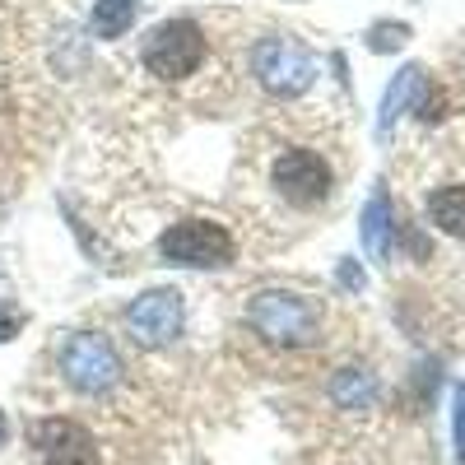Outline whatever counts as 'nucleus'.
<instances>
[{
    "label": "nucleus",
    "mask_w": 465,
    "mask_h": 465,
    "mask_svg": "<svg viewBox=\"0 0 465 465\" xmlns=\"http://www.w3.org/2000/svg\"><path fill=\"white\" fill-rule=\"evenodd\" d=\"M247 322H252V331L265 335L270 344H289V349L317 344V335H322L317 302L302 298V293H293V289H261V293H252Z\"/></svg>",
    "instance_id": "1"
},
{
    "label": "nucleus",
    "mask_w": 465,
    "mask_h": 465,
    "mask_svg": "<svg viewBox=\"0 0 465 465\" xmlns=\"http://www.w3.org/2000/svg\"><path fill=\"white\" fill-rule=\"evenodd\" d=\"M252 74H256V84H261L265 94L298 98V94L312 89L317 61H312V52H307L298 37L280 33V37H265V43H256V52H252Z\"/></svg>",
    "instance_id": "2"
},
{
    "label": "nucleus",
    "mask_w": 465,
    "mask_h": 465,
    "mask_svg": "<svg viewBox=\"0 0 465 465\" xmlns=\"http://www.w3.org/2000/svg\"><path fill=\"white\" fill-rule=\"evenodd\" d=\"M65 381L74 386V391H89V396H103L116 386V377H122V359H116V349L107 335L98 331H74L65 335L61 354H56Z\"/></svg>",
    "instance_id": "3"
},
{
    "label": "nucleus",
    "mask_w": 465,
    "mask_h": 465,
    "mask_svg": "<svg viewBox=\"0 0 465 465\" xmlns=\"http://www.w3.org/2000/svg\"><path fill=\"white\" fill-rule=\"evenodd\" d=\"M201 61H205V33L191 19H168L144 37V70L168 80V84L196 74Z\"/></svg>",
    "instance_id": "4"
},
{
    "label": "nucleus",
    "mask_w": 465,
    "mask_h": 465,
    "mask_svg": "<svg viewBox=\"0 0 465 465\" xmlns=\"http://www.w3.org/2000/svg\"><path fill=\"white\" fill-rule=\"evenodd\" d=\"M232 232L214 219H182L159 238V256L168 265H196V270H214L232 261Z\"/></svg>",
    "instance_id": "5"
},
{
    "label": "nucleus",
    "mask_w": 465,
    "mask_h": 465,
    "mask_svg": "<svg viewBox=\"0 0 465 465\" xmlns=\"http://www.w3.org/2000/svg\"><path fill=\"white\" fill-rule=\"evenodd\" d=\"M270 182H275V191L289 205L312 210V205H322L331 196L335 177H331V163L322 159L317 149H284L275 159V168H270Z\"/></svg>",
    "instance_id": "6"
},
{
    "label": "nucleus",
    "mask_w": 465,
    "mask_h": 465,
    "mask_svg": "<svg viewBox=\"0 0 465 465\" xmlns=\"http://www.w3.org/2000/svg\"><path fill=\"white\" fill-rule=\"evenodd\" d=\"M28 447L43 456L47 465H98V442L84 423L74 419H33L28 423Z\"/></svg>",
    "instance_id": "7"
},
{
    "label": "nucleus",
    "mask_w": 465,
    "mask_h": 465,
    "mask_svg": "<svg viewBox=\"0 0 465 465\" xmlns=\"http://www.w3.org/2000/svg\"><path fill=\"white\" fill-rule=\"evenodd\" d=\"M126 326L140 344H173L186 326V302L177 289H149L126 307Z\"/></svg>",
    "instance_id": "8"
},
{
    "label": "nucleus",
    "mask_w": 465,
    "mask_h": 465,
    "mask_svg": "<svg viewBox=\"0 0 465 465\" xmlns=\"http://www.w3.org/2000/svg\"><path fill=\"white\" fill-rule=\"evenodd\" d=\"M363 252L372 261H391V238H396V223H391V196L377 191V196L363 205Z\"/></svg>",
    "instance_id": "9"
},
{
    "label": "nucleus",
    "mask_w": 465,
    "mask_h": 465,
    "mask_svg": "<svg viewBox=\"0 0 465 465\" xmlns=\"http://www.w3.org/2000/svg\"><path fill=\"white\" fill-rule=\"evenodd\" d=\"M377 396H381V386H377V377L368 368H340L331 377V401L340 410H372Z\"/></svg>",
    "instance_id": "10"
},
{
    "label": "nucleus",
    "mask_w": 465,
    "mask_h": 465,
    "mask_svg": "<svg viewBox=\"0 0 465 465\" xmlns=\"http://www.w3.org/2000/svg\"><path fill=\"white\" fill-rule=\"evenodd\" d=\"M429 219L465 242V186H438L429 196Z\"/></svg>",
    "instance_id": "11"
},
{
    "label": "nucleus",
    "mask_w": 465,
    "mask_h": 465,
    "mask_svg": "<svg viewBox=\"0 0 465 465\" xmlns=\"http://www.w3.org/2000/svg\"><path fill=\"white\" fill-rule=\"evenodd\" d=\"M419 89H423V70H419V65H405V70L396 74V84L386 89V98H381V131H391V122L405 112L410 98H419Z\"/></svg>",
    "instance_id": "12"
},
{
    "label": "nucleus",
    "mask_w": 465,
    "mask_h": 465,
    "mask_svg": "<svg viewBox=\"0 0 465 465\" xmlns=\"http://www.w3.org/2000/svg\"><path fill=\"white\" fill-rule=\"evenodd\" d=\"M135 5L140 0H98L94 5V37H122L126 28H131V19H135Z\"/></svg>",
    "instance_id": "13"
},
{
    "label": "nucleus",
    "mask_w": 465,
    "mask_h": 465,
    "mask_svg": "<svg viewBox=\"0 0 465 465\" xmlns=\"http://www.w3.org/2000/svg\"><path fill=\"white\" fill-rule=\"evenodd\" d=\"M401 43H405V24H377L368 33V47L372 52H396Z\"/></svg>",
    "instance_id": "14"
},
{
    "label": "nucleus",
    "mask_w": 465,
    "mask_h": 465,
    "mask_svg": "<svg viewBox=\"0 0 465 465\" xmlns=\"http://www.w3.org/2000/svg\"><path fill=\"white\" fill-rule=\"evenodd\" d=\"M451 433H456V456L465 460V386L456 391V419H451Z\"/></svg>",
    "instance_id": "15"
},
{
    "label": "nucleus",
    "mask_w": 465,
    "mask_h": 465,
    "mask_svg": "<svg viewBox=\"0 0 465 465\" xmlns=\"http://www.w3.org/2000/svg\"><path fill=\"white\" fill-rule=\"evenodd\" d=\"M19 326H24V317H19V312H10V307L0 302V344L15 340V335H19Z\"/></svg>",
    "instance_id": "16"
},
{
    "label": "nucleus",
    "mask_w": 465,
    "mask_h": 465,
    "mask_svg": "<svg viewBox=\"0 0 465 465\" xmlns=\"http://www.w3.org/2000/svg\"><path fill=\"white\" fill-rule=\"evenodd\" d=\"M340 280H344V289H363V270H359L354 261H344V265H340Z\"/></svg>",
    "instance_id": "17"
},
{
    "label": "nucleus",
    "mask_w": 465,
    "mask_h": 465,
    "mask_svg": "<svg viewBox=\"0 0 465 465\" xmlns=\"http://www.w3.org/2000/svg\"><path fill=\"white\" fill-rule=\"evenodd\" d=\"M5 433H10V429H5V410H0V447H5Z\"/></svg>",
    "instance_id": "18"
}]
</instances>
